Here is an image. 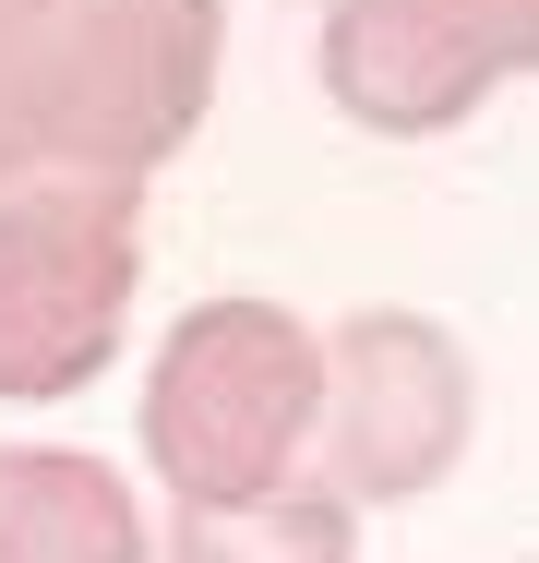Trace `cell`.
<instances>
[{
    "mask_svg": "<svg viewBox=\"0 0 539 563\" xmlns=\"http://www.w3.org/2000/svg\"><path fill=\"white\" fill-rule=\"evenodd\" d=\"M216 97V0H0V180H144Z\"/></svg>",
    "mask_w": 539,
    "mask_h": 563,
    "instance_id": "6da1fadb",
    "label": "cell"
},
{
    "mask_svg": "<svg viewBox=\"0 0 539 563\" xmlns=\"http://www.w3.org/2000/svg\"><path fill=\"white\" fill-rule=\"evenodd\" d=\"M312 396H323V336L276 300H205L180 312L144 384V455L156 479L216 516V504H264L300 479L312 444Z\"/></svg>",
    "mask_w": 539,
    "mask_h": 563,
    "instance_id": "7a4b0ae2",
    "label": "cell"
},
{
    "mask_svg": "<svg viewBox=\"0 0 539 563\" xmlns=\"http://www.w3.org/2000/svg\"><path fill=\"white\" fill-rule=\"evenodd\" d=\"M144 288V192L120 168L0 180V396L97 384Z\"/></svg>",
    "mask_w": 539,
    "mask_h": 563,
    "instance_id": "3957f363",
    "label": "cell"
},
{
    "mask_svg": "<svg viewBox=\"0 0 539 563\" xmlns=\"http://www.w3.org/2000/svg\"><path fill=\"white\" fill-rule=\"evenodd\" d=\"M468 444V360L443 324L420 312H348L323 336V396H312V444H300V479L288 492H323V504H408L431 492Z\"/></svg>",
    "mask_w": 539,
    "mask_h": 563,
    "instance_id": "277c9868",
    "label": "cell"
},
{
    "mask_svg": "<svg viewBox=\"0 0 539 563\" xmlns=\"http://www.w3.org/2000/svg\"><path fill=\"white\" fill-rule=\"evenodd\" d=\"M539 48V0H336L323 97L360 132H455Z\"/></svg>",
    "mask_w": 539,
    "mask_h": 563,
    "instance_id": "5b68a950",
    "label": "cell"
},
{
    "mask_svg": "<svg viewBox=\"0 0 539 563\" xmlns=\"http://www.w3.org/2000/svg\"><path fill=\"white\" fill-rule=\"evenodd\" d=\"M144 516L73 444H12L0 455V563H132Z\"/></svg>",
    "mask_w": 539,
    "mask_h": 563,
    "instance_id": "8992f818",
    "label": "cell"
},
{
    "mask_svg": "<svg viewBox=\"0 0 539 563\" xmlns=\"http://www.w3.org/2000/svg\"><path fill=\"white\" fill-rule=\"evenodd\" d=\"M348 540H360V516H348V504H323V492H264V504H216V516H193V504H180V563H228V552L336 563Z\"/></svg>",
    "mask_w": 539,
    "mask_h": 563,
    "instance_id": "52a82bcc",
    "label": "cell"
}]
</instances>
